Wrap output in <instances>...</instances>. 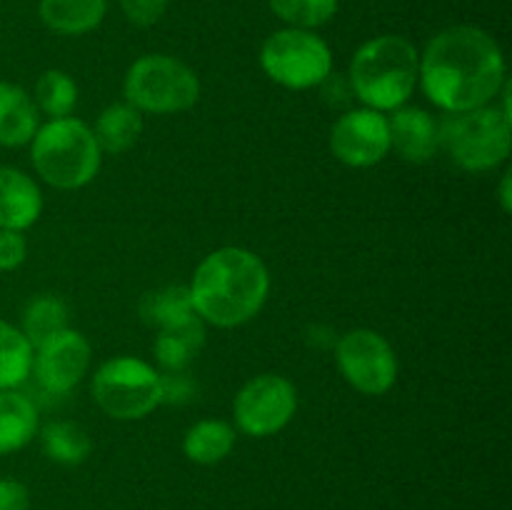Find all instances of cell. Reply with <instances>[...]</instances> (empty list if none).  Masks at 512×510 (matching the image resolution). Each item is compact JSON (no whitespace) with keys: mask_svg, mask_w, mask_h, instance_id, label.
I'll use <instances>...</instances> for the list:
<instances>
[{"mask_svg":"<svg viewBox=\"0 0 512 510\" xmlns=\"http://www.w3.org/2000/svg\"><path fill=\"white\" fill-rule=\"evenodd\" d=\"M40 443H43V453L50 460L63 465L83 463L93 448L88 433L70 420H55V423L45 425L43 433H40Z\"/></svg>","mask_w":512,"mask_h":510,"instance_id":"7402d4cb","label":"cell"},{"mask_svg":"<svg viewBox=\"0 0 512 510\" xmlns=\"http://www.w3.org/2000/svg\"><path fill=\"white\" fill-rule=\"evenodd\" d=\"M30 493L20 480L3 478L0 480V510H28Z\"/></svg>","mask_w":512,"mask_h":510,"instance_id":"f546056e","label":"cell"},{"mask_svg":"<svg viewBox=\"0 0 512 510\" xmlns=\"http://www.w3.org/2000/svg\"><path fill=\"white\" fill-rule=\"evenodd\" d=\"M268 3L270 10L290 28L313 30L333 18L340 0H268Z\"/></svg>","mask_w":512,"mask_h":510,"instance_id":"484cf974","label":"cell"},{"mask_svg":"<svg viewBox=\"0 0 512 510\" xmlns=\"http://www.w3.org/2000/svg\"><path fill=\"white\" fill-rule=\"evenodd\" d=\"M420 55L400 35H380L360 45L350 63V88L373 110H398L418 83Z\"/></svg>","mask_w":512,"mask_h":510,"instance_id":"3957f363","label":"cell"},{"mask_svg":"<svg viewBox=\"0 0 512 510\" xmlns=\"http://www.w3.org/2000/svg\"><path fill=\"white\" fill-rule=\"evenodd\" d=\"M120 8L130 23L145 28V25L158 23L160 15L168 8V0H120Z\"/></svg>","mask_w":512,"mask_h":510,"instance_id":"83f0119b","label":"cell"},{"mask_svg":"<svg viewBox=\"0 0 512 510\" xmlns=\"http://www.w3.org/2000/svg\"><path fill=\"white\" fill-rule=\"evenodd\" d=\"M28 245L20 230L0 228V270H15L25 260Z\"/></svg>","mask_w":512,"mask_h":510,"instance_id":"f1b7e54d","label":"cell"},{"mask_svg":"<svg viewBox=\"0 0 512 510\" xmlns=\"http://www.w3.org/2000/svg\"><path fill=\"white\" fill-rule=\"evenodd\" d=\"M108 0H40V18L60 35H83L98 28Z\"/></svg>","mask_w":512,"mask_h":510,"instance_id":"ac0fdd59","label":"cell"},{"mask_svg":"<svg viewBox=\"0 0 512 510\" xmlns=\"http://www.w3.org/2000/svg\"><path fill=\"white\" fill-rule=\"evenodd\" d=\"M38 433V410L25 395L0 390V455L25 448Z\"/></svg>","mask_w":512,"mask_h":510,"instance_id":"e0dca14e","label":"cell"},{"mask_svg":"<svg viewBox=\"0 0 512 510\" xmlns=\"http://www.w3.org/2000/svg\"><path fill=\"white\" fill-rule=\"evenodd\" d=\"M33 168L40 178L60 190H75L88 185L100 170V148L93 130L75 118H53L35 130Z\"/></svg>","mask_w":512,"mask_h":510,"instance_id":"277c9868","label":"cell"},{"mask_svg":"<svg viewBox=\"0 0 512 510\" xmlns=\"http://www.w3.org/2000/svg\"><path fill=\"white\" fill-rule=\"evenodd\" d=\"M140 133H143V118H140V110H135L130 103L108 105L93 130L100 153L110 155H120L133 148Z\"/></svg>","mask_w":512,"mask_h":510,"instance_id":"d6986e66","label":"cell"},{"mask_svg":"<svg viewBox=\"0 0 512 510\" xmlns=\"http://www.w3.org/2000/svg\"><path fill=\"white\" fill-rule=\"evenodd\" d=\"M193 398H195V383L183 373V370H180V373L160 375V403L183 405Z\"/></svg>","mask_w":512,"mask_h":510,"instance_id":"4316f807","label":"cell"},{"mask_svg":"<svg viewBox=\"0 0 512 510\" xmlns=\"http://www.w3.org/2000/svg\"><path fill=\"white\" fill-rule=\"evenodd\" d=\"M330 148L340 163L353 168L380 163L390 150L388 118L373 108L350 110L333 125Z\"/></svg>","mask_w":512,"mask_h":510,"instance_id":"8fae6325","label":"cell"},{"mask_svg":"<svg viewBox=\"0 0 512 510\" xmlns=\"http://www.w3.org/2000/svg\"><path fill=\"white\" fill-rule=\"evenodd\" d=\"M298 408L295 385L283 375L265 373L248 380L235 398V423L253 438H265L293 420Z\"/></svg>","mask_w":512,"mask_h":510,"instance_id":"30bf717a","label":"cell"},{"mask_svg":"<svg viewBox=\"0 0 512 510\" xmlns=\"http://www.w3.org/2000/svg\"><path fill=\"white\" fill-rule=\"evenodd\" d=\"M338 368L355 390L383 395L398 378V358L388 340L368 328L350 330L338 343Z\"/></svg>","mask_w":512,"mask_h":510,"instance_id":"9c48e42d","label":"cell"},{"mask_svg":"<svg viewBox=\"0 0 512 510\" xmlns=\"http://www.w3.org/2000/svg\"><path fill=\"white\" fill-rule=\"evenodd\" d=\"M65 328H68V308L63 300L53 298V295H40V298L30 300L25 308L20 333L25 335L30 348H40L50 338L63 333Z\"/></svg>","mask_w":512,"mask_h":510,"instance_id":"44dd1931","label":"cell"},{"mask_svg":"<svg viewBox=\"0 0 512 510\" xmlns=\"http://www.w3.org/2000/svg\"><path fill=\"white\" fill-rule=\"evenodd\" d=\"M33 368V348L25 335L0 320V390H13Z\"/></svg>","mask_w":512,"mask_h":510,"instance_id":"cb8c5ba5","label":"cell"},{"mask_svg":"<svg viewBox=\"0 0 512 510\" xmlns=\"http://www.w3.org/2000/svg\"><path fill=\"white\" fill-rule=\"evenodd\" d=\"M125 98L135 110L165 115L180 113L198 103V75L168 55H145L125 75Z\"/></svg>","mask_w":512,"mask_h":510,"instance_id":"5b68a950","label":"cell"},{"mask_svg":"<svg viewBox=\"0 0 512 510\" xmlns=\"http://www.w3.org/2000/svg\"><path fill=\"white\" fill-rule=\"evenodd\" d=\"M390 148L408 163H428L440 145V125L423 108H398L388 120Z\"/></svg>","mask_w":512,"mask_h":510,"instance_id":"4fadbf2b","label":"cell"},{"mask_svg":"<svg viewBox=\"0 0 512 510\" xmlns=\"http://www.w3.org/2000/svg\"><path fill=\"white\" fill-rule=\"evenodd\" d=\"M500 200H503V210H505V213H508V210L512 208V203H510V173L503 178V190H500Z\"/></svg>","mask_w":512,"mask_h":510,"instance_id":"4dcf8cb0","label":"cell"},{"mask_svg":"<svg viewBox=\"0 0 512 510\" xmlns=\"http://www.w3.org/2000/svg\"><path fill=\"white\" fill-rule=\"evenodd\" d=\"M260 65L283 88L308 90L323 85L333 70L328 43L303 28H285L270 35L260 50Z\"/></svg>","mask_w":512,"mask_h":510,"instance_id":"52a82bcc","label":"cell"},{"mask_svg":"<svg viewBox=\"0 0 512 510\" xmlns=\"http://www.w3.org/2000/svg\"><path fill=\"white\" fill-rule=\"evenodd\" d=\"M235 445V433L223 420H200L185 433L183 450L193 463L213 465L228 458Z\"/></svg>","mask_w":512,"mask_h":510,"instance_id":"ffe728a7","label":"cell"},{"mask_svg":"<svg viewBox=\"0 0 512 510\" xmlns=\"http://www.w3.org/2000/svg\"><path fill=\"white\" fill-rule=\"evenodd\" d=\"M35 98L50 118H68L78 103V88L68 73L48 70V73L40 75L38 85H35Z\"/></svg>","mask_w":512,"mask_h":510,"instance_id":"d4e9b609","label":"cell"},{"mask_svg":"<svg viewBox=\"0 0 512 510\" xmlns=\"http://www.w3.org/2000/svg\"><path fill=\"white\" fill-rule=\"evenodd\" d=\"M268 288V270L258 255L245 248H220L198 265L190 298L200 320L235 328L260 313Z\"/></svg>","mask_w":512,"mask_h":510,"instance_id":"7a4b0ae2","label":"cell"},{"mask_svg":"<svg viewBox=\"0 0 512 510\" xmlns=\"http://www.w3.org/2000/svg\"><path fill=\"white\" fill-rule=\"evenodd\" d=\"M205 343L203 320L198 315L180 320V323L165 325L160 328V335L155 338V355L160 365L170 373H180L195 355L200 353Z\"/></svg>","mask_w":512,"mask_h":510,"instance_id":"2e32d148","label":"cell"},{"mask_svg":"<svg viewBox=\"0 0 512 510\" xmlns=\"http://www.w3.org/2000/svg\"><path fill=\"white\" fill-rule=\"evenodd\" d=\"M38 110L20 85L0 83V145L18 148L33 140Z\"/></svg>","mask_w":512,"mask_h":510,"instance_id":"9a60e30c","label":"cell"},{"mask_svg":"<svg viewBox=\"0 0 512 510\" xmlns=\"http://www.w3.org/2000/svg\"><path fill=\"white\" fill-rule=\"evenodd\" d=\"M43 195L33 178L0 165V228L25 230L40 218Z\"/></svg>","mask_w":512,"mask_h":510,"instance_id":"5bb4252c","label":"cell"},{"mask_svg":"<svg viewBox=\"0 0 512 510\" xmlns=\"http://www.w3.org/2000/svg\"><path fill=\"white\" fill-rule=\"evenodd\" d=\"M418 78L425 95L448 113L483 108L505 85L503 50L485 30L455 25L430 40Z\"/></svg>","mask_w":512,"mask_h":510,"instance_id":"6da1fadb","label":"cell"},{"mask_svg":"<svg viewBox=\"0 0 512 510\" xmlns=\"http://www.w3.org/2000/svg\"><path fill=\"white\" fill-rule=\"evenodd\" d=\"M440 143L465 170H490L510 153V118L500 108L455 113L440 128Z\"/></svg>","mask_w":512,"mask_h":510,"instance_id":"8992f818","label":"cell"},{"mask_svg":"<svg viewBox=\"0 0 512 510\" xmlns=\"http://www.w3.org/2000/svg\"><path fill=\"white\" fill-rule=\"evenodd\" d=\"M140 315H143L145 323L155 325V328H165V325L190 318V315H195L190 288H185V285H165V288L143 295Z\"/></svg>","mask_w":512,"mask_h":510,"instance_id":"603a6c76","label":"cell"},{"mask_svg":"<svg viewBox=\"0 0 512 510\" xmlns=\"http://www.w3.org/2000/svg\"><path fill=\"white\" fill-rule=\"evenodd\" d=\"M93 395L110 418H145L160 405V375L138 358H113L95 373Z\"/></svg>","mask_w":512,"mask_h":510,"instance_id":"ba28073f","label":"cell"},{"mask_svg":"<svg viewBox=\"0 0 512 510\" xmlns=\"http://www.w3.org/2000/svg\"><path fill=\"white\" fill-rule=\"evenodd\" d=\"M35 355V375L48 393H68L80 383L90 363V345L75 330L65 328L48 343H43Z\"/></svg>","mask_w":512,"mask_h":510,"instance_id":"7c38bea8","label":"cell"}]
</instances>
